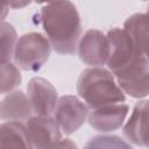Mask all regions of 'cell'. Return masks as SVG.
<instances>
[{
  "label": "cell",
  "instance_id": "obj_15",
  "mask_svg": "<svg viewBox=\"0 0 149 149\" xmlns=\"http://www.w3.org/2000/svg\"><path fill=\"white\" fill-rule=\"evenodd\" d=\"M0 41H1V63L10 62V58L14 57V51L19 40L14 27L6 21H2L0 26Z\"/></svg>",
  "mask_w": 149,
  "mask_h": 149
},
{
  "label": "cell",
  "instance_id": "obj_18",
  "mask_svg": "<svg viewBox=\"0 0 149 149\" xmlns=\"http://www.w3.org/2000/svg\"><path fill=\"white\" fill-rule=\"evenodd\" d=\"M51 149H79L78 147H77V144L73 142V141H71V140H69V139H65V140H61L54 148H51Z\"/></svg>",
  "mask_w": 149,
  "mask_h": 149
},
{
  "label": "cell",
  "instance_id": "obj_3",
  "mask_svg": "<svg viewBox=\"0 0 149 149\" xmlns=\"http://www.w3.org/2000/svg\"><path fill=\"white\" fill-rule=\"evenodd\" d=\"M51 44L44 35L40 33H28L22 35L14 51V62L23 71L37 72L49 59Z\"/></svg>",
  "mask_w": 149,
  "mask_h": 149
},
{
  "label": "cell",
  "instance_id": "obj_10",
  "mask_svg": "<svg viewBox=\"0 0 149 149\" xmlns=\"http://www.w3.org/2000/svg\"><path fill=\"white\" fill-rule=\"evenodd\" d=\"M122 132L130 143L149 149V100L135 104Z\"/></svg>",
  "mask_w": 149,
  "mask_h": 149
},
{
  "label": "cell",
  "instance_id": "obj_4",
  "mask_svg": "<svg viewBox=\"0 0 149 149\" xmlns=\"http://www.w3.org/2000/svg\"><path fill=\"white\" fill-rule=\"evenodd\" d=\"M119 87L132 98L142 99L149 94V59L141 56L113 73Z\"/></svg>",
  "mask_w": 149,
  "mask_h": 149
},
{
  "label": "cell",
  "instance_id": "obj_9",
  "mask_svg": "<svg viewBox=\"0 0 149 149\" xmlns=\"http://www.w3.org/2000/svg\"><path fill=\"white\" fill-rule=\"evenodd\" d=\"M26 127L34 149H51L63 140L61 128L52 116L34 115Z\"/></svg>",
  "mask_w": 149,
  "mask_h": 149
},
{
  "label": "cell",
  "instance_id": "obj_14",
  "mask_svg": "<svg viewBox=\"0 0 149 149\" xmlns=\"http://www.w3.org/2000/svg\"><path fill=\"white\" fill-rule=\"evenodd\" d=\"M135 45L149 59V13H136L130 15L123 23Z\"/></svg>",
  "mask_w": 149,
  "mask_h": 149
},
{
  "label": "cell",
  "instance_id": "obj_6",
  "mask_svg": "<svg viewBox=\"0 0 149 149\" xmlns=\"http://www.w3.org/2000/svg\"><path fill=\"white\" fill-rule=\"evenodd\" d=\"M88 107L74 95H63L59 98L54 118L61 130L65 135L76 133L88 118Z\"/></svg>",
  "mask_w": 149,
  "mask_h": 149
},
{
  "label": "cell",
  "instance_id": "obj_7",
  "mask_svg": "<svg viewBox=\"0 0 149 149\" xmlns=\"http://www.w3.org/2000/svg\"><path fill=\"white\" fill-rule=\"evenodd\" d=\"M79 58L92 68H100L108 62L109 42L107 35L98 29L87 30L78 43Z\"/></svg>",
  "mask_w": 149,
  "mask_h": 149
},
{
  "label": "cell",
  "instance_id": "obj_2",
  "mask_svg": "<svg viewBox=\"0 0 149 149\" xmlns=\"http://www.w3.org/2000/svg\"><path fill=\"white\" fill-rule=\"evenodd\" d=\"M77 92L91 109L106 105L122 104L126 100L125 93L119 87L114 74L104 68L85 69L78 78Z\"/></svg>",
  "mask_w": 149,
  "mask_h": 149
},
{
  "label": "cell",
  "instance_id": "obj_19",
  "mask_svg": "<svg viewBox=\"0 0 149 149\" xmlns=\"http://www.w3.org/2000/svg\"><path fill=\"white\" fill-rule=\"evenodd\" d=\"M147 13H149V6H148V10H147Z\"/></svg>",
  "mask_w": 149,
  "mask_h": 149
},
{
  "label": "cell",
  "instance_id": "obj_17",
  "mask_svg": "<svg viewBox=\"0 0 149 149\" xmlns=\"http://www.w3.org/2000/svg\"><path fill=\"white\" fill-rule=\"evenodd\" d=\"M22 77L16 65L10 62L1 63V93H10L21 84Z\"/></svg>",
  "mask_w": 149,
  "mask_h": 149
},
{
  "label": "cell",
  "instance_id": "obj_5",
  "mask_svg": "<svg viewBox=\"0 0 149 149\" xmlns=\"http://www.w3.org/2000/svg\"><path fill=\"white\" fill-rule=\"evenodd\" d=\"M109 57L107 66L112 73L122 69L136 58L144 56L123 28H113L107 33Z\"/></svg>",
  "mask_w": 149,
  "mask_h": 149
},
{
  "label": "cell",
  "instance_id": "obj_12",
  "mask_svg": "<svg viewBox=\"0 0 149 149\" xmlns=\"http://www.w3.org/2000/svg\"><path fill=\"white\" fill-rule=\"evenodd\" d=\"M31 113L30 101L22 91L10 92L1 101L0 115L2 121H28L31 118Z\"/></svg>",
  "mask_w": 149,
  "mask_h": 149
},
{
  "label": "cell",
  "instance_id": "obj_13",
  "mask_svg": "<svg viewBox=\"0 0 149 149\" xmlns=\"http://www.w3.org/2000/svg\"><path fill=\"white\" fill-rule=\"evenodd\" d=\"M0 149H34L26 125L5 121L0 126Z\"/></svg>",
  "mask_w": 149,
  "mask_h": 149
},
{
  "label": "cell",
  "instance_id": "obj_8",
  "mask_svg": "<svg viewBox=\"0 0 149 149\" xmlns=\"http://www.w3.org/2000/svg\"><path fill=\"white\" fill-rule=\"evenodd\" d=\"M27 93L35 115L51 116L55 113L59 99L56 88L49 80L41 77L31 78L27 85Z\"/></svg>",
  "mask_w": 149,
  "mask_h": 149
},
{
  "label": "cell",
  "instance_id": "obj_16",
  "mask_svg": "<svg viewBox=\"0 0 149 149\" xmlns=\"http://www.w3.org/2000/svg\"><path fill=\"white\" fill-rule=\"evenodd\" d=\"M84 149H133L132 146L118 135H97L90 139Z\"/></svg>",
  "mask_w": 149,
  "mask_h": 149
},
{
  "label": "cell",
  "instance_id": "obj_1",
  "mask_svg": "<svg viewBox=\"0 0 149 149\" xmlns=\"http://www.w3.org/2000/svg\"><path fill=\"white\" fill-rule=\"evenodd\" d=\"M41 23L52 49L59 55H73L81 35L80 15L71 1L50 2L41 9Z\"/></svg>",
  "mask_w": 149,
  "mask_h": 149
},
{
  "label": "cell",
  "instance_id": "obj_11",
  "mask_svg": "<svg viewBox=\"0 0 149 149\" xmlns=\"http://www.w3.org/2000/svg\"><path fill=\"white\" fill-rule=\"evenodd\" d=\"M128 112L129 107L126 104L106 105L92 109L88 114V123L93 129L101 133L114 132L122 127Z\"/></svg>",
  "mask_w": 149,
  "mask_h": 149
}]
</instances>
